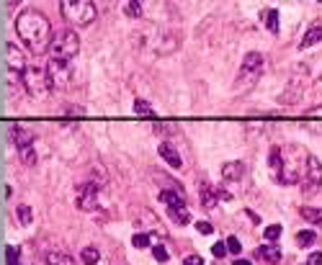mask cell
I'll return each mask as SVG.
<instances>
[{
  "mask_svg": "<svg viewBox=\"0 0 322 265\" xmlns=\"http://www.w3.org/2000/svg\"><path fill=\"white\" fill-rule=\"evenodd\" d=\"M16 34L23 41V47L34 54H44L54 39L49 18L36 8H26L16 16Z\"/></svg>",
  "mask_w": 322,
  "mask_h": 265,
  "instance_id": "obj_1",
  "label": "cell"
},
{
  "mask_svg": "<svg viewBox=\"0 0 322 265\" xmlns=\"http://www.w3.org/2000/svg\"><path fill=\"white\" fill-rule=\"evenodd\" d=\"M60 11H62L65 21L70 26H77V28L91 26L96 21V13H98L96 3H91V0H62Z\"/></svg>",
  "mask_w": 322,
  "mask_h": 265,
  "instance_id": "obj_2",
  "label": "cell"
},
{
  "mask_svg": "<svg viewBox=\"0 0 322 265\" xmlns=\"http://www.w3.org/2000/svg\"><path fill=\"white\" fill-rule=\"evenodd\" d=\"M77 52H80V36L72 28H60L49 44V60L70 62L72 57H77Z\"/></svg>",
  "mask_w": 322,
  "mask_h": 265,
  "instance_id": "obj_3",
  "label": "cell"
},
{
  "mask_svg": "<svg viewBox=\"0 0 322 265\" xmlns=\"http://www.w3.org/2000/svg\"><path fill=\"white\" fill-rule=\"evenodd\" d=\"M304 165H307V155L304 150H291V152H284V165H281V172L276 175L273 181L284 183V186H294L302 181V172H304Z\"/></svg>",
  "mask_w": 322,
  "mask_h": 265,
  "instance_id": "obj_4",
  "label": "cell"
},
{
  "mask_svg": "<svg viewBox=\"0 0 322 265\" xmlns=\"http://www.w3.org/2000/svg\"><path fill=\"white\" fill-rule=\"evenodd\" d=\"M260 75H263V54L260 52H248L245 60H243V67H240V75L235 80V87L240 93H245L260 80Z\"/></svg>",
  "mask_w": 322,
  "mask_h": 265,
  "instance_id": "obj_5",
  "label": "cell"
},
{
  "mask_svg": "<svg viewBox=\"0 0 322 265\" xmlns=\"http://www.w3.org/2000/svg\"><path fill=\"white\" fill-rule=\"evenodd\" d=\"M21 85H23V91L31 96V98H42V96H47V91L52 87L49 75H47V67L26 65V70L21 72Z\"/></svg>",
  "mask_w": 322,
  "mask_h": 265,
  "instance_id": "obj_6",
  "label": "cell"
},
{
  "mask_svg": "<svg viewBox=\"0 0 322 265\" xmlns=\"http://www.w3.org/2000/svg\"><path fill=\"white\" fill-rule=\"evenodd\" d=\"M178 44L181 39L168 28H152L147 34V49H152L155 54H170L173 49H178Z\"/></svg>",
  "mask_w": 322,
  "mask_h": 265,
  "instance_id": "obj_7",
  "label": "cell"
},
{
  "mask_svg": "<svg viewBox=\"0 0 322 265\" xmlns=\"http://www.w3.org/2000/svg\"><path fill=\"white\" fill-rule=\"evenodd\" d=\"M302 191L304 193H317L322 188V162L314 157V155H307V165H304V172H302V181H299Z\"/></svg>",
  "mask_w": 322,
  "mask_h": 265,
  "instance_id": "obj_8",
  "label": "cell"
},
{
  "mask_svg": "<svg viewBox=\"0 0 322 265\" xmlns=\"http://www.w3.org/2000/svg\"><path fill=\"white\" fill-rule=\"evenodd\" d=\"M47 75L52 87H67L72 82V70L70 62H60V60H49L47 62Z\"/></svg>",
  "mask_w": 322,
  "mask_h": 265,
  "instance_id": "obj_9",
  "label": "cell"
},
{
  "mask_svg": "<svg viewBox=\"0 0 322 265\" xmlns=\"http://www.w3.org/2000/svg\"><path fill=\"white\" fill-rule=\"evenodd\" d=\"M75 193H77V209H83V211H96L98 209V193H101V188H96L93 183H80L77 188H75Z\"/></svg>",
  "mask_w": 322,
  "mask_h": 265,
  "instance_id": "obj_10",
  "label": "cell"
},
{
  "mask_svg": "<svg viewBox=\"0 0 322 265\" xmlns=\"http://www.w3.org/2000/svg\"><path fill=\"white\" fill-rule=\"evenodd\" d=\"M8 137H11V142L18 147H31L34 144V131L28 129V126H23V124H13V126H8Z\"/></svg>",
  "mask_w": 322,
  "mask_h": 265,
  "instance_id": "obj_11",
  "label": "cell"
},
{
  "mask_svg": "<svg viewBox=\"0 0 322 265\" xmlns=\"http://www.w3.org/2000/svg\"><path fill=\"white\" fill-rule=\"evenodd\" d=\"M6 60H8V70L18 72V80H21V72L26 70V65H23V54L16 44H6Z\"/></svg>",
  "mask_w": 322,
  "mask_h": 265,
  "instance_id": "obj_12",
  "label": "cell"
},
{
  "mask_svg": "<svg viewBox=\"0 0 322 265\" xmlns=\"http://www.w3.org/2000/svg\"><path fill=\"white\" fill-rule=\"evenodd\" d=\"M253 255H255L258 260H263V262H268V265H276V262H281V257H284L281 247H276V245H260V247H255Z\"/></svg>",
  "mask_w": 322,
  "mask_h": 265,
  "instance_id": "obj_13",
  "label": "cell"
},
{
  "mask_svg": "<svg viewBox=\"0 0 322 265\" xmlns=\"http://www.w3.org/2000/svg\"><path fill=\"white\" fill-rule=\"evenodd\" d=\"M157 152H160V157L170 165V167H175V170H181V165H183V157L178 155V150L170 144V142H163L160 147H157Z\"/></svg>",
  "mask_w": 322,
  "mask_h": 265,
  "instance_id": "obj_14",
  "label": "cell"
},
{
  "mask_svg": "<svg viewBox=\"0 0 322 265\" xmlns=\"http://www.w3.org/2000/svg\"><path fill=\"white\" fill-rule=\"evenodd\" d=\"M168 219L173 222V224H178V227H183V224H188L191 222V211H188V206L186 203H178V206H168Z\"/></svg>",
  "mask_w": 322,
  "mask_h": 265,
  "instance_id": "obj_15",
  "label": "cell"
},
{
  "mask_svg": "<svg viewBox=\"0 0 322 265\" xmlns=\"http://www.w3.org/2000/svg\"><path fill=\"white\" fill-rule=\"evenodd\" d=\"M222 178L229 181V183H240L245 178V165L243 162H227L222 167Z\"/></svg>",
  "mask_w": 322,
  "mask_h": 265,
  "instance_id": "obj_16",
  "label": "cell"
},
{
  "mask_svg": "<svg viewBox=\"0 0 322 265\" xmlns=\"http://www.w3.org/2000/svg\"><path fill=\"white\" fill-rule=\"evenodd\" d=\"M317 41H322V23H312V26L307 28V34L302 36L299 49H309V47H314Z\"/></svg>",
  "mask_w": 322,
  "mask_h": 265,
  "instance_id": "obj_17",
  "label": "cell"
},
{
  "mask_svg": "<svg viewBox=\"0 0 322 265\" xmlns=\"http://www.w3.org/2000/svg\"><path fill=\"white\" fill-rule=\"evenodd\" d=\"M198 196H201V206H204V209H214V206L219 203V193L209 183H201V193Z\"/></svg>",
  "mask_w": 322,
  "mask_h": 265,
  "instance_id": "obj_18",
  "label": "cell"
},
{
  "mask_svg": "<svg viewBox=\"0 0 322 265\" xmlns=\"http://www.w3.org/2000/svg\"><path fill=\"white\" fill-rule=\"evenodd\" d=\"M302 219L304 222H309L312 227H317V229H322V209H312V206H302Z\"/></svg>",
  "mask_w": 322,
  "mask_h": 265,
  "instance_id": "obj_19",
  "label": "cell"
},
{
  "mask_svg": "<svg viewBox=\"0 0 322 265\" xmlns=\"http://www.w3.org/2000/svg\"><path fill=\"white\" fill-rule=\"evenodd\" d=\"M260 21L268 26L271 34H278V11L276 8H266V11L260 13Z\"/></svg>",
  "mask_w": 322,
  "mask_h": 265,
  "instance_id": "obj_20",
  "label": "cell"
},
{
  "mask_svg": "<svg viewBox=\"0 0 322 265\" xmlns=\"http://www.w3.org/2000/svg\"><path fill=\"white\" fill-rule=\"evenodd\" d=\"M281 165H284V150H281V147H273V150L268 152V167L273 172V178L281 172Z\"/></svg>",
  "mask_w": 322,
  "mask_h": 265,
  "instance_id": "obj_21",
  "label": "cell"
},
{
  "mask_svg": "<svg viewBox=\"0 0 322 265\" xmlns=\"http://www.w3.org/2000/svg\"><path fill=\"white\" fill-rule=\"evenodd\" d=\"M98 260H101V250H98V247L88 245V247L80 250V262H83V265H96Z\"/></svg>",
  "mask_w": 322,
  "mask_h": 265,
  "instance_id": "obj_22",
  "label": "cell"
},
{
  "mask_svg": "<svg viewBox=\"0 0 322 265\" xmlns=\"http://www.w3.org/2000/svg\"><path fill=\"white\" fill-rule=\"evenodd\" d=\"M44 265H75V260L65 252H47L44 255Z\"/></svg>",
  "mask_w": 322,
  "mask_h": 265,
  "instance_id": "obj_23",
  "label": "cell"
},
{
  "mask_svg": "<svg viewBox=\"0 0 322 265\" xmlns=\"http://www.w3.org/2000/svg\"><path fill=\"white\" fill-rule=\"evenodd\" d=\"M18 160H21L26 167H34L36 160H39V155H36V150H34V144H31V147H21V150H18Z\"/></svg>",
  "mask_w": 322,
  "mask_h": 265,
  "instance_id": "obj_24",
  "label": "cell"
},
{
  "mask_svg": "<svg viewBox=\"0 0 322 265\" xmlns=\"http://www.w3.org/2000/svg\"><path fill=\"white\" fill-rule=\"evenodd\" d=\"M165 206H178V203H186V198L181 196V193H175V191H160V196H157Z\"/></svg>",
  "mask_w": 322,
  "mask_h": 265,
  "instance_id": "obj_25",
  "label": "cell"
},
{
  "mask_svg": "<svg viewBox=\"0 0 322 265\" xmlns=\"http://www.w3.org/2000/svg\"><path fill=\"white\" fill-rule=\"evenodd\" d=\"M317 242V232L314 229H302L299 234H297V245L299 247H309V245H314Z\"/></svg>",
  "mask_w": 322,
  "mask_h": 265,
  "instance_id": "obj_26",
  "label": "cell"
},
{
  "mask_svg": "<svg viewBox=\"0 0 322 265\" xmlns=\"http://www.w3.org/2000/svg\"><path fill=\"white\" fill-rule=\"evenodd\" d=\"M16 219L23 224V227H28L34 222V211H31V206H26V203H21L18 209H16Z\"/></svg>",
  "mask_w": 322,
  "mask_h": 265,
  "instance_id": "obj_27",
  "label": "cell"
},
{
  "mask_svg": "<svg viewBox=\"0 0 322 265\" xmlns=\"http://www.w3.org/2000/svg\"><path fill=\"white\" fill-rule=\"evenodd\" d=\"M134 113H137V116H144V119H152V116H155L152 106L144 101V98H137V101H134Z\"/></svg>",
  "mask_w": 322,
  "mask_h": 265,
  "instance_id": "obj_28",
  "label": "cell"
},
{
  "mask_svg": "<svg viewBox=\"0 0 322 265\" xmlns=\"http://www.w3.org/2000/svg\"><path fill=\"white\" fill-rule=\"evenodd\" d=\"M6 265H21V247H6Z\"/></svg>",
  "mask_w": 322,
  "mask_h": 265,
  "instance_id": "obj_29",
  "label": "cell"
},
{
  "mask_svg": "<svg viewBox=\"0 0 322 265\" xmlns=\"http://www.w3.org/2000/svg\"><path fill=\"white\" fill-rule=\"evenodd\" d=\"M263 234H266L268 242H276L281 234H284V229H281V224H271V227H266V232H263Z\"/></svg>",
  "mask_w": 322,
  "mask_h": 265,
  "instance_id": "obj_30",
  "label": "cell"
},
{
  "mask_svg": "<svg viewBox=\"0 0 322 265\" xmlns=\"http://www.w3.org/2000/svg\"><path fill=\"white\" fill-rule=\"evenodd\" d=\"M124 13L129 18H139L142 16V3H134V0H129V3H124Z\"/></svg>",
  "mask_w": 322,
  "mask_h": 265,
  "instance_id": "obj_31",
  "label": "cell"
},
{
  "mask_svg": "<svg viewBox=\"0 0 322 265\" xmlns=\"http://www.w3.org/2000/svg\"><path fill=\"white\" fill-rule=\"evenodd\" d=\"M152 257L157 262H168L170 260V252L165 250V245H152Z\"/></svg>",
  "mask_w": 322,
  "mask_h": 265,
  "instance_id": "obj_32",
  "label": "cell"
},
{
  "mask_svg": "<svg viewBox=\"0 0 322 265\" xmlns=\"http://www.w3.org/2000/svg\"><path fill=\"white\" fill-rule=\"evenodd\" d=\"M132 245H134V247H139V250H142V247H150V234L137 232L134 237H132Z\"/></svg>",
  "mask_w": 322,
  "mask_h": 265,
  "instance_id": "obj_33",
  "label": "cell"
},
{
  "mask_svg": "<svg viewBox=\"0 0 322 265\" xmlns=\"http://www.w3.org/2000/svg\"><path fill=\"white\" fill-rule=\"evenodd\" d=\"M307 121H309L314 129H319V131H322V108H314V111H309Z\"/></svg>",
  "mask_w": 322,
  "mask_h": 265,
  "instance_id": "obj_34",
  "label": "cell"
},
{
  "mask_svg": "<svg viewBox=\"0 0 322 265\" xmlns=\"http://www.w3.org/2000/svg\"><path fill=\"white\" fill-rule=\"evenodd\" d=\"M227 250H229L232 255H240V250H243L240 240H237V237H229V240H227Z\"/></svg>",
  "mask_w": 322,
  "mask_h": 265,
  "instance_id": "obj_35",
  "label": "cell"
},
{
  "mask_svg": "<svg viewBox=\"0 0 322 265\" xmlns=\"http://www.w3.org/2000/svg\"><path fill=\"white\" fill-rule=\"evenodd\" d=\"M212 255H214L217 260H219V257H224V255H227V242H217V245L212 247Z\"/></svg>",
  "mask_w": 322,
  "mask_h": 265,
  "instance_id": "obj_36",
  "label": "cell"
},
{
  "mask_svg": "<svg viewBox=\"0 0 322 265\" xmlns=\"http://www.w3.org/2000/svg\"><path fill=\"white\" fill-rule=\"evenodd\" d=\"M302 265H322V252H312V255H307V260H304Z\"/></svg>",
  "mask_w": 322,
  "mask_h": 265,
  "instance_id": "obj_37",
  "label": "cell"
},
{
  "mask_svg": "<svg viewBox=\"0 0 322 265\" xmlns=\"http://www.w3.org/2000/svg\"><path fill=\"white\" fill-rule=\"evenodd\" d=\"M196 229H198L201 234H212V232H214V227H212L209 222H196Z\"/></svg>",
  "mask_w": 322,
  "mask_h": 265,
  "instance_id": "obj_38",
  "label": "cell"
},
{
  "mask_svg": "<svg viewBox=\"0 0 322 265\" xmlns=\"http://www.w3.org/2000/svg\"><path fill=\"white\" fill-rule=\"evenodd\" d=\"M183 265H204V257H198V255H188V257L183 260Z\"/></svg>",
  "mask_w": 322,
  "mask_h": 265,
  "instance_id": "obj_39",
  "label": "cell"
},
{
  "mask_svg": "<svg viewBox=\"0 0 322 265\" xmlns=\"http://www.w3.org/2000/svg\"><path fill=\"white\" fill-rule=\"evenodd\" d=\"M235 265H253V262H250V260H243V257H237V260H235Z\"/></svg>",
  "mask_w": 322,
  "mask_h": 265,
  "instance_id": "obj_40",
  "label": "cell"
}]
</instances>
